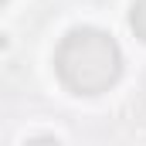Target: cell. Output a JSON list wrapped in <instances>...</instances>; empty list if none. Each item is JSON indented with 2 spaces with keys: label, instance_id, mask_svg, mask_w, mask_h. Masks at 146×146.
<instances>
[{
  "label": "cell",
  "instance_id": "obj_3",
  "mask_svg": "<svg viewBox=\"0 0 146 146\" xmlns=\"http://www.w3.org/2000/svg\"><path fill=\"white\" fill-rule=\"evenodd\" d=\"M3 3H7V0H0V7H3Z\"/></svg>",
  "mask_w": 146,
  "mask_h": 146
},
{
  "label": "cell",
  "instance_id": "obj_2",
  "mask_svg": "<svg viewBox=\"0 0 146 146\" xmlns=\"http://www.w3.org/2000/svg\"><path fill=\"white\" fill-rule=\"evenodd\" d=\"M129 27H133V34L146 44V0H136V3H133V10H129Z\"/></svg>",
  "mask_w": 146,
  "mask_h": 146
},
{
  "label": "cell",
  "instance_id": "obj_1",
  "mask_svg": "<svg viewBox=\"0 0 146 146\" xmlns=\"http://www.w3.org/2000/svg\"><path fill=\"white\" fill-rule=\"evenodd\" d=\"M54 72L75 95H102L122 75V51L99 27H75L54 51Z\"/></svg>",
  "mask_w": 146,
  "mask_h": 146
}]
</instances>
